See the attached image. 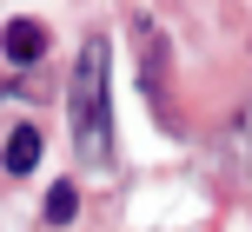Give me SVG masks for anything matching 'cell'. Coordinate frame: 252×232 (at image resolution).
<instances>
[{"instance_id": "7a4b0ae2", "label": "cell", "mask_w": 252, "mask_h": 232, "mask_svg": "<svg viewBox=\"0 0 252 232\" xmlns=\"http://www.w3.org/2000/svg\"><path fill=\"white\" fill-rule=\"evenodd\" d=\"M0 47H7V60H40L47 53V27L40 20H7L0 27Z\"/></svg>"}, {"instance_id": "3957f363", "label": "cell", "mask_w": 252, "mask_h": 232, "mask_svg": "<svg viewBox=\"0 0 252 232\" xmlns=\"http://www.w3.org/2000/svg\"><path fill=\"white\" fill-rule=\"evenodd\" d=\"M0 159H7V173H33L40 166V133L33 126H13L7 146H0Z\"/></svg>"}, {"instance_id": "277c9868", "label": "cell", "mask_w": 252, "mask_h": 232, "mask_svg": "<svg viewBox=\"0 0 252 232\" xmlns=\"http://www.w3.org/2000/svg\"><path fill=\"white\" fill-rule=\"evenodd\" d=\"M226 166L232 173H252V106L232 119V133H226Z\"/></svg>"}, {"instance_id": "6da1fadb", "label": "cell", "mask_w": 252, "mask_h": 232, "mask_svg": "<svg viewBox=\"0 0 252 232\" xmlns=\"http://www.w3.org/2000/svg\"><path fill=\"white\" fill-rule=\"evenodd\" d=\"M106 73H113V47H106V33H93L73 60V87H66V126H73V153L87 166L113 159V87H106Z\"/></svg>"}, {"instance_id": "5b68a950", "label": "cell", "mask_w": 252, "mask_h": 232, "mask_svg": "<svg viewBox=\"0 0 252 232\" xmlns=\"http://www.w3.org/2000/svg\"><path fill=\"white\" fill-rule=\"evenodd\" d=\"M73 212H80V193H73V179H60V186L47 193V226H66Z\"/></svg>"}]
</instances>
